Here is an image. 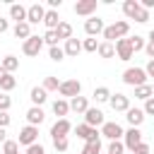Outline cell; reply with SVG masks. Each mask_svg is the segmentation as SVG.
<instances>
[{
    "label": "cell",
    "mask_w": 154,
    "mask_h": 154,
    "mask_svg": "<svg viewBox=\"0 0 154 154\" xmlns=\"http://www.w3.org/2000/svg\"><path fill=\"white\" fill-rule=\"evenodd\" d=\"M12 34L17 36V38H29L31 36V24L29 22H19V24H14V29H12Z\"/></svg>",
    "instance_id": "cell-21"
},
{
    "label": "cell",
    "mask_w": 154,
    "mask_h": 154,
    "mask_svg": "<svg viewBox=\"0 0 154 154\" xmlns=\"http://www.w3.org/2000/svg\"><path fill=\"white\" fill-rule=\"evenodd\" d=\"M75 12L79 14V17H94V12H96V0H77L75 2Z\"/></svg>",
    "instance_id": "cell-7"
},
{
    "label": "cell",
    "mask_w": 154,
    "mask_h": 154,
    "mask_svg": "<svg viewBox=\"0 0 154 154\" xmlns=\"http://www.w3.org/2000/svg\"><path fill=\"white\" fill-rule=\"evenodd\" d=\"M94 99H96V103H106L111 99V89L108 87H96L94 89Z\"/></svg>",
    "instance_id": "cell-28"
},
{
    "label": "cell",
    "mask_w": 154,
    "mask_h": 154,
    "mask_svg": "<svg viewBox=\"0 0 154 154\" xmlns=\"http://www.w3.org/2000/svg\"><path fill=\"white\" fill-rule=\"evenodd\" d=\"M87 108H89L87 96H75V99H70V111H75V113H84Z\"/></svg>",
    "instance_id": "cell-22"
},
{
    "label": "cell",
    "mask_w": 154,
    "mask_h": 154,
    "mask_svg": "<svg viewBox=\"0 0 154 154\" xmlns=\"http://www.w3.org/2000/svg\"><path fill=\"white\" fill-rule=\"evenodd\" d=\"M144 72H147V77H154V60H149V63H147Z\"/></svg>",
    "instance_id": "cell-47"
},
{
    "label": "cell",
    "mask_w": 154,
    "mask_h": 154,
    "mask_svg": "<svg viewBox=\"0 0 154 154\" xmlns=\"http://www.w3.org/2000/svg\"><path fill=\"white\" fill-rule=\"evenodd\" d=\"M132 154H149V144H147V142H142V144H137V147L132 149Z\"/></svg>",
    "instance_id": "cell-44"
},
{
    "label": "cell",
    "mask_w": 154,
    "mask_h": 154,
    "mask_svg": "<svg viewBox=\"0 0 154 154\" xmlns=\"http://www.w3.org/2000/svg\"><path fill=\"white\" fill-rule=\"evenodd\" d=\"M48 55H51V60H55V63H60V60L65 58V51H63L60 46H53V48H48Z\"/></svg>",
    "instance_id": "cell-33"
},
{
    "label": "cell",
    "mask_w": 154,
    "mask_h": 154,
    "mask_svg": "<svg viewBox=\"0 0 154 154\" xmlns=\"http://www.w3.org/2000/svg\"><path fill=\"white\" fill-rule=\"evenodd\" d=\"M101 137H106V140H120L123 137V128L118 125V123H103L101 125Z\"/></svg>",
    "instance_id": "cell-11"
},
{
    "label": "cell",
    "mask_w": 154,
    "mask_h": 154,
    "mask_svg": "<svg viewBox=\"0 0 154 154\" xmlns=\"http://www.w3.org/2000/svg\"><path fill=\"white\" fill-rule=\"evenodd\" d=\"M58 87H60L58 77H46V79H43V89H46V91H58Z\"/></svg>",
    "instance_id": "cell-34"
},
{
    "label": "cell",
    "mask_w": 154,
    "mask_h": 154,
    "mask_svg": "<svg viewBox=\"0 0 154 154\" xmlns=\"http://www.w3.org/2000/svg\"><path fill=\"white\" fill-rule=\"evenodd\" d=\"M108 103H111L113 111H123V113H125V111L130 108V96H125V94H111Z\"/></svg>",
    "instance_id": "cell-13"
},
{
    "label": "cell",
    "mask_w": 154,
    "mask_h": 154,
    "mask_svg": "<svg viewBox=\"0 0 154 154\" xmlns=\"http://www.w3.org/2000/svg\"><path fill=\"white\" fill-rule=\"evenodd\" d=\"M84 31H87V36H96V34H103V22L99 19V17H89L87 22H84Z\"/></svg>",
    "instance_id": "cell-14"
},
{
    "label": "cell",
    "mask_w": 154,
    "mask_h": 154,
    "mask_svg": "<svg viewBox=\"0 0 154 154\" xmlns=\"http://www.w3.org/2000/svg\"><path fill=\"white\" fill-rule=\"evenodd\" d=\"M84 123H87L89 128H99V125H103L106 120H103V113H101L99 108H87V111H84Z\"/></svg>",
    "instance_id": "cell-12"
},
{
    "label": "cell",
    "mask_w": 154,
    "mask_h": 154,
    "mask_svg": "<svg viewBox=\"0 0 154 154\" xmlns=\"http://www.w3.org/2000/svg\"><path fill=\"white\" fill-rule=\"evenodd\" d=\"M125 118H128L130 128H140V125L144 123V111H142V108H128V111H125Z\"/></svg>",
    "instance_id": "cell-16"
},
{
    "label": "cell",
    "mask_w": 154,
    "mask_h": 154,
    "mask_svg": "<svg viewBox=\"0 0 154 154\" xmlns=\"http://www.w3.org/2000/svg\"><path fill=\"white\" fill-rule=\"evenodd\" d=\"M41 48H43V36H29L24 43H22V51H24V55H38L41 53Z\"/></svg>",
    "instance_id": "cell-4"
},
{
    "label": "cell",
    "mask_w": 154,
    "mask_h": 154,
    "mask_svg": "<svg viewBox=\"0 0 154 154\" xmlns=\"http://www.w3.org/2000/svg\"><path fill=\"white\" fill-rule=\"evenodd\" d=\"M116 55L120 58V60H130L135 53H132V46H130V38H118L116 43Z\"/></svg>",
    "instance_id": "cell-9"
},
{
    "label": "cell",
    "mask_w": 154,
    "mask_h": 154,
    "mask_svg": "<svg viewBox=\"0 0 154 154\" xmlns=\"http://www.w3.org/2000/svg\"><path fill=\"white\" fill-rule=\"evenodd\" d=\"M79 154H82V152H79Z\"/></svg>",
    "instance_id": "cell-54"
},
{
    "label": "cell",
    "mask_w": 154,
    "mask_h": 154,
    "mask_svg": "<svg viewBox=\"0 0 154 154\" xmlns=\"http://www.w3.org/2000/svg\"><path fill=\"white\" fill-rule=\"evenodd\" d=\"M17 149H19V144H17L14 140H7V142L2 144V154H17Z\"/></svg>",
    "instance_id": "cell-39"
},
{
    "label": "cell",
    "mask_w": 154,
    "mask_h": 154,
    "mask_svg": "<svg viewBox=\"0 0 154 154\" xmlns=\"http://www.w3.org/2000/svg\"><path fill=\"white\" fill-rule=\"evenodd\" d=\"M72 130V123L67 118H58L51 128V137H67V132Z\"/></svg>",
    "instance_id": "cell-10"
},
{
    "label": "cell",
    "mask_w": 154,
    "mask_h": 154,
    "mask_svg": "<svg viewBox=\"0 0 154 154\" xmlns=\"http://www.w3.org/2000/svg\"><path fill=\"white\" fill-rule=\"evenodd\" d=\"M96 48H99V43H96V38H84L82 41V51H87V53H96Z\"/></svg>",
    "instance_id": "cell-32"
},
{
    "label": "cell",
    "mask_w": 154,
    "mask_h": 154,
    "mask_svg": "<svg viewBox=\"0 0 154 154\" xmlns=\"http://www.w3.org/2000/svg\"><path fill=\"white\" fill-rule=\"evenodd\" d=\"M0 142H2V144L7 142V132H5V128H0Z\"/></svg>",
    "instance_id": "cell-51"
},
{
    "label": "cell",
    "mask_w": 154,
    "mask_h": 154,
    "mask_svg": "<svg viewBox=\"0 0 154 154\" xmlns=\"http://www.w3.org/2000/svg\"><path fill=\"white\" fill-rule=\"evenodd\" d=\"M63 51H65V55H70V58H77V55L82 53V41H79V38H67Z\"/></svg>",
    "instance_id": "cell-17"
},
{
    "label": "cell",
    "mask_w": 154,
    "mask_h": 154,
    "mask_svg": "<svg viewBox=\"0 0 154 154\" xmlns=\"http://www.w3.org/2000/svg\"><path fill=\"white\" fill-rule=\"evenodd\" d=\"M53 147H55V152H65L70 147V142H67V137H53Z\"/></svg>",
    "instance_id": "cell-37"
},
{
    "label": "cell",
    "mask_w": 154,
    "mask_h": 154,
    "mask_svg": "<svg viewBox=\"0 0 154 154\" xmlns=\"http://www.w3.org/2000/svg\"><path fill=\"white\" fill-rule=\"evenodd\" d=\"M154 94H152V84H142V87H135V99H142V101H147V99H152Z\"/></svg>",
    "instance_id": "cell-27"
},
{
    "label": "cell",
    "mask_w": 154,
    "mask_h": 154,
    "mask_svg": "<svg viewBox=\"0 0 154 154\" xmlns=\"http://www.w3.org/2000/svg\"><path fill=\"white\" fill-rule=\"evenodd\" d=\"M10 17L19 24V22H26V7L24 5H17V2H12L10 5Z\"/></svg>",
    "instance_id": "cell-19"
},
{
    "label": "cell",
    "mask_w": 154,
    "mask_h": 154,
    "mask_svg": "<svg viewBox=\"0 0 154 154\" xmlns=\"http://www.w3.org/2000/svg\"><path fill=\"white\" fill-rule=\"evenodd\" d=\"M43 24L48 26V31H55L58 24H60V17H58V10H46V17H43Z\"/></svg>",
    "instance_id": "cell-20"
},
{
    "label": "cell",
    "mask_w": 154,
    "mask_h": 154,
    "mask_svg": "<svg viewBox=\"0 0 154 154\" xmlns=\"http://www.w3.org/2000/svg\"><path fill=\"white\" fill-rule=\"evenodd\" d=\"M125 152V144L120 142V140H113L111 144H108V154H123Z\"/></svg>",
    "instance_id": "cell-38"
},
{
    "label": "cell",
    "mask_w": 154,
    "mask_h": 154,
    "mask_svg": "<svg viewBox=\"0 0 154 154\" xmlns=\"http://www.w3.org/2000/svg\"><path fill=\"white\" fill-rule=\"evenodd\" d=\"M55 34H58V38H72V26L67 24V22H60L58 24V29H55Z\"/></svg>",
    "instance_id": "cell-30"
},
{
    "label": "cell",
    "mask_w": 154,
    "mask_h": 154,
    "mask_svg": "<svg viewBox=\"0 0 154 154\" xmlns=\"http://www.w3.org/2000/svg\"><path fill=\"white\" fill-rule=\"evenodd\" d=\"M10 106H12V99L7 94H0V111H7Z\"/></svg>",
    "instance_id": "cell-42"
},
{
    "label": "cell",
    "mask_w": 154,
    "mask_h": 154,
    "mask_svg": "<svg viewBox=\"0 0 154 154\" xmlns=\"http://www.w3.org/2000/svg\"><path fill=\"white\" fill-rule=\"evenodd\" d=\"M123 137H125L123 144H125V149H130V152H132L137 144H142V132H140V128H130L128 132H123Z\"/></svg>",
    "instance_id": "cell-8"
},
{
    "label": "cell",
    "mask_w": 154,
    "mask_h": 154,
    "mask_svg": "<svg viewBox=\"0 0 154 154\" xmlns=\"http://www.w3.org/2000/svg\"><path fill=\"white\" fill-rule=\"evenodd\" d=\"M7 29H10V22H7V19H2V17H0V34H5V31H7Z\"/></svg>",
    "instance_id": "cell-48"
},
{
    "label": "cell",
    "mask_w": 154,
    "mask_h": 154,
    "mask_svg": "<svg viewBox=\"0 0 154 154\" xmlns=\"http://www.w3.org/2000/svg\"><path fill=\"white\" fill-rule=\"evenodd\" d=\"M137 12H140V2H137V0H125V2H123V14H125L128 19H135Z\"/></svg>",
    "instance_id": "cell-23"
},
{
    "label": "cell",
    "mask_w": 154,
    "mask_h": 154,
    "mask_svg": "<svg viewBox=\"0 0 154 154\" xmlns=\"http://www.w3.org/2000/svg\"><path fill=\"white\" fill-rule=\"evenodd\" d=\"M123 82L130 84V87H142V84H147V72H144V67H128V70L123 72Z\"/></svg>",
    "instance_id": "cell-2"
},
{
    "label": "cell",
    "mask_w": 154,
    "mask_h": 154,
    "mask_svg": "<svg viewBox=\"0 0 154 154\" xmlns=\"http://www.w3.org/2000/svg\"><path fill=\"white\" fill-rule=\"evenodd\" d=\"M144 51H147V55L154 60V43H152V41H147V43H144Z\"/></svg>",
    "instance_id": "cell-46"
},
{
    "label": "cell",
    "mask_w": 154,
    "mask_h": 154,
    "mask_svg": "<svg viewBox=\"0 0 154 154\" xmlns=\"http://www.w3.org/2000/svg\"><path fill=\"white\" fill-rule=\"evenodd\" d=\"M14 87H17V79H14V75H10V72H7L5 77H0V89H2V91H12Z\"/></svg>",
    "instance_id": "cell-29"
},
{
    "label": "cell",
    "mask_w": 154,
    "mask_h": 154,
    "mask_svg": "<svg viewBox=\"0 0 154 154\" xmlns=\"http://www.w3.org/2000/svg\"><path fill=\"white\" fill-rule=\"evenodd\" d=\"M58 41H60V38H58V34H55V31H46V34H43V43H48V48L58 46Z\"/></svg>",
    "instance_id": "cell-36"
},
{
    "label": "cell",
    "mask_w": 154,
    "mask_h": 154,
    "mask_svg": "<svg viewBox=\"0 0 154 154\" xmlns=\"http://www.w3.org/2000/svg\"><path fill=\"white\" fill-rule=\"evenodd\" d=\"M43 17H46V7L41 2H34L26 7V22L29 24H38V22H43Z\"/></svg>",
    "instance_id": "cell-6"
},
{
    "label": "cell",
    "mask_w": 154,
    "mask_h": 154,
    "mask_svg": "<svg viewBox=\"0 0 154 154\" xmlns=\"http://www.w3.org/2000/svg\"><path fill=\"white\" fill-rule=\"evenodd\" d=\"M142 111H144V116H154V96L144 101V108Z\"/></svg>",
    "instance_id": "cell-41"
},
{
    "label": "cell",
    "mask_w": 154,
    "mask_h": 154,
    "mask_svg": "<svg viewBox=\"0 0 154 154\" xmlns=\"http://www.w3.org/2000/svg\"><path fill=\"white\" fill-rule=\"evenodd\" d=\"M130 46H132V53H137V51H144V38L142 36H130Z\"/></svg>",
    "instance_id": "cell-31"
},
{
    "label": "cell",
    "mask_w": 154,
    "mask_h": 154,
    "mask_svg": "<svg viewBox=\"0 0 154 154\" xmlns=\"http://www.w3.org/2000/svg\"><path fill=\"white\" fill-rule=\"evenodd\" d=\"M53 113L60 116V118H65V116L70 113V101H65V99H55V101H53Z\"/></svg>",
    "instance_id": "cell-24"
},
{
    "label": "cell",
    "mask_w": 154,
    "mask_h": 154,
    "mask_svg": "<svg viewBox=\"0 0 154 154\" xmlns=\"http://www.w3.org/2000/svg\"><path fill=\"white\" fill-rule=\"evenodd\" d=\"M0 65H2V70H5V72H10V75H12V72L19 67V58H14V55H5V58L0 60Z\"/></svg>",
    "instance_id": "cell-25"
},
{
    "label": "cell",
    "mask_w": 154,
    "mask_h": 154,
    "mask_svg": "<svg viewBox=\"0 0 154 154\" xmlns=\"http://www.w3.org/2000/svg\"><path fill=\"white\" fill-rule=\"evenodd\" d=\"M135 22H137V24H144V22H149V10L140 7V12L135 14Z\"/></svg>",
    "instance_id": "cell-40"
},
{
    "label": "cell",
    "mask_w": 154,
    "mask_h": 154,
    "mask_svg": "<svg viewBox=\"0 0 154 154\" xmlns=\"http://www.w3.org/2000/svg\"><path fill=\"white\" fill-rule=\"evenodd\" d=\"M29 99H31V103H34V106H41V103H46L48 91H46L43 87H34V89L29 91Z\"/></svg>",
    "instance_id": "cell-18"
},
{
    "label": "cell",
    "mask_w": 154,
    "mask_h": 154,
    "mask_svg": "<svg viewBox=\"0 0 154 154\" xmlns=\"http://www.w3.org/2000/svg\"><path fill=\"white\" fill-rule=\"evenodd\" d=\"M128 31H130V24L120 19V22H113L111 26H103V38H106L108 43H113V41H118V38H125Z\"/></svg>",
    "instance_id": "cell-1"
},
{
    "label": "cell",
    "mask_w": 154,
    "mask_h": 154,
    "mask_svg": "<svg viewBox=\"0 0 154 154\" xmlns=\"http://www.w3.org/2000/svg\"><path fill=\"white\" fill-rule=\"evenodd\" d=\"M96 53H99L101 58H113V55H116V46H113V43H108V41H103V43H99Z\"/></svg>",
    "instance_id": "cell-26"
},
{
    "label": "cell",
    "mask_w": 154,
    "mask_h": 154,
    "mask_svg": "<svg viewBox=\"0 0 154 154\" xmlns=\"http://www.w3.org/2000/svg\"><path fill=\"white\" fill-rule=\"evenodd\" d=\"M10 125V116H7V111H0V128H7Z\"/></svg>",
    "instance_id": "cell-45"
},
{
    "label": "cell",
    "mask_w": 154,
    "mask_h": 154,
    "mask_svg": "<svg viewBox=\"0 0 154 154\" xmlns=\"http://www.w3.org/2000/svg\"><path fill=\"white\" fill-rule=\"evenodd\" d=\"M26 154H46V149H43V144H31V147H26Z\"/></svg>",
    "instance_id": "cell-43"
},
{
    "label": "cell",
    "mask_w": 154,
    "mask_h": 154,
    "mask_svg": "<svg viewBox=\"0 0 154 154\" xmlns=\"http://www.w3.org/2000/svg\"><path fill=\"white\" fill-rule=\"evenodd\" d=\"M149 41H152V43H154V29H152V31H149Z\"/></svg>",
    "instance_id": "cell-52"
},
{
    "label": "cell",
    "mask_w": 154,
    "mask_h": 154,
    "mask_svg": "<svg viewBox=\"0 0 154 154\" xmlns=\"http://www.w3.org/2000/svg\"><path fill=\"white\" fill-rule=\"evenodd\" d=\"M82 154H101V142H87Z\"/></svg>",
    "instance_id": "cell-35"
},
{
    "label": "cell",
    "mask_w": 154,
    "mask_h": 154,
    "mask_svg": "<svg viewBox=\"0 0 154 154\" xmlns=\"http://www.w3.org/2000/svg\"><path fill=\"white\" fill-rule=\"evenodd\" d=\"M36 142H38V128H34V125H24V128L19 130V140H17V144L31 147V144H36Z\"/></svg>",
    "instance_id": "cell-3"
},
{
    "label": "cell",
    "mask_w": 154,
    "mask_h": 154,
    "mask_svg": "<svg viewBox=\"0 0 154 154\" xmlns=\"http://www.w3.org/2000/svg\"><path fill=\"white\" fill-rule=\"evenodd\" d=\"M5 75H7V72H5V70H2V65H0V77H5Z\"/></svg>",
    "instance_id": "cell-53"
},
{
    "label": "cell",
    "mask_w": 154,
    "mask_h": 154,
    "mask_svg": "<svg viewBox=\"0 0 154 154\" xmlns=\"http://www.w3.org/2000/svg\"><path fill=\"white\" fill-rule=\"evenodd\" d=\"M26 120H29V125L38 128V125L46 120V113H43V108H41V106H31V108L26 111Z\"/></svg>",
    "instance_id": "cell-15"
},
{
    "label": "cell",
    "mask_w": 154,
    "mask_h": 154,
    "mask_svg": "<svg viewBox=\"0 0 154 154\" xmlns=\"http://www.w3.org/2000/svg\"><path fill=\"white\" fill-rule=\"evenodd\" d=\"M58 91H60V96H70V99H75V96H79V91H82V84H79L77 79H65V82H60Z\"/></svg>",
    "instance_id": "cell-5"
},
{
    "label": "cell",
    "mask_w": 154,
    "mask_h": 154,
    "mask_svg": "<svg viewBox=\"0 0 154 154\" xmlns=\"http://www.w3.org/2000/svg\"><path fill=\"white\" fill-rule=\"evenodd\" d=\"M60 5H63V0H48V7H51V10H58Z\"/></svg>",
    "instance_id": "cell-49"
},
{
    "label": "cell",
    "mask_w": 154,
    "mask_h": 154,
    "mask_svg": "<svg viewBox=\"0 0 154 154\" xmlns=\"http://www.w3.org/2000/svg\"><path fill=\"white\" fill-rule=\"evenodd\" d=\"M140 7H144V10H152V7H154V0H142V2H140Z\"/></svg>",
    "instance_id": "cell-50"
}]
</instances>
